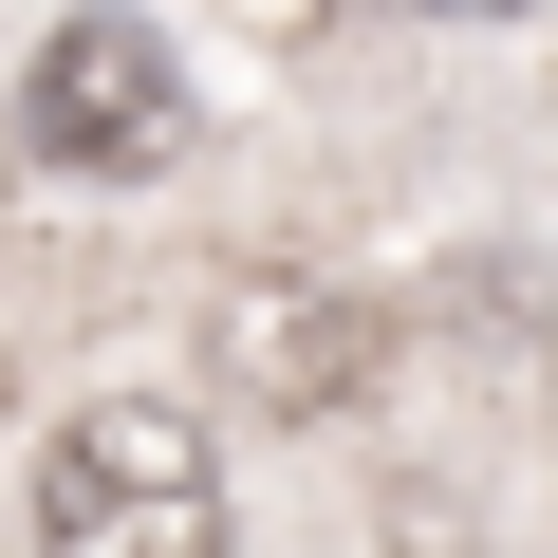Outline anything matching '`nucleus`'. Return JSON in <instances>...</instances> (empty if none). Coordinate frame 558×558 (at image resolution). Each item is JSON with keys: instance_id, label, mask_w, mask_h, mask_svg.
Segmentation results:
<instances>
[{"instance_id": "nucleus-1", "label": "nucleus", "mask_w": 558, "mask_h": 558, "mask_svg": "<svg viewBox=\"0 0 558 558\" xmlns=\"http://www.w3.org/2000/svg\"><path fill=\"white\" fill-rule=\"evenodd\" d=\"M38 558H242L223 521V447L168 391H94L38 447Z\"/></svg>"}, {"instance_id": "nucleus-3", "label": "nucleus", "mask_w": 558, "mask_h": 558, "mask_svg": "<svg viewBox=\"0 0 558 558\" xmlns=\"http://www.w3.org/2000/svg\"><path fill=\"white\" fill-rule=\"evenodd\" d=\"M373 373V317H242V391H279V410H336Z\"/></svg>"}, {"instance_id": "nucleus-2", "label": "nucleus", "mask_w": 558, "mask_h": 558, "mask_svg": "<svg viewBox=\"0 0 558 558\" xmlns=\"http://www.w3.org/2000/svg\"><path fill=\"white\" fill-rule=\"evenodd\" d=\"M20 149H38L57 186H149V168L186 149V57L131 20V0L57 20V38H38V75H20Z\"/></svg>"}, {"instance_id": "nucleus-4", "label": "nucleus", "mask_w": 558, "mask_h": 558, "mask_svg": "<svg viewBox=\"0 0 558 558\" xmlns=\"http://www.w3.org/2000/svg\"><path fill=\"white\" fill-rule=\"evenodd\" d=\"M391 20H521V0H391Z\"/></svg>"}]
</instances>
